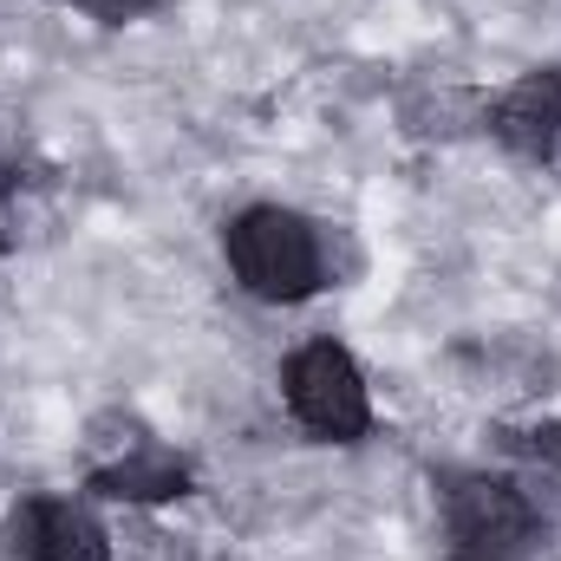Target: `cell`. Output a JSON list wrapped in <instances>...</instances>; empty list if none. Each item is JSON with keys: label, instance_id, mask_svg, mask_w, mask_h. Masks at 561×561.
<instances>
[{"label": "cell", "instance_id": "1", "mask_svg": "<svg viewBox=\"0 0 561 561\" xmlns=\"http://www.w3.org/2000/svg\"><path fill=\"white\" fill-rule=\"evenodd\" d=\"M333 229L307 222L300 209H280V203H255L229 222V268L236 280L255 294V300H275L294 307L307 294H320L327 280H340L333 262Z\"/></svg>", "mask_w": 561, "mask_h": 561}, {"label": "cell", "instance_id": "8", "mask_svg": "<svg viewBox=\"0 0 561 561\" xmlns=\"http://www.w3.org/2000/svg\"><path fill=\"white\" fill-rule=\"evenodd\" d=\"M144 437H150V431H144L131 412H105V419H92V431H85V463L105 470V463H118L125 450H138Z\"/></svg>", "mask_w": 561, "mask_h": 561}, {"label": "cell", "instance_id": "11", "mask_svg": "<svg viewBox=\"0 0 561 561\" xmlns=\"http://www.w3.org/2000/svg\"><path fill=\"white\" fill-rule=\"evenodd\" d=\"M7 229H13V176L0 170V242H7Z\"/></svg>", "mask_w": 561, "mask_h": 561}, {"label": "cell", "instance_id": "4", "mask_svg": "<svg viewBox=\"0 0 561 561\" xmlns=\"http://www.w3.org/2000/svg\"><path fill=\"white\" fill-rule=\"evenodd\" d=\"M7 549H13V561H112V536L85 503L33 496L13 510Z\"/></svg>", "mask_w": 561, "mask_h": 561}, {"label": "cell", "instance_id": "6", "mask_svg": "<svg viewBox=\"0 0 561 561\" xmlns=\"http://www.w3.org/2000/svg\"><path fill=\"white\" fill-rule=\"evenodd\" d=\"M92 483H99V496H118V503H163V496H183L190 470H183V457H170L157 437H144L138 450H125L118 463L92 470Z\"/></svg>", "mask_w": 561, "mask_h": 561}, {"label": "cell", "instance_id": "10", "mask_svg": "<svg viewBox=\"0 0 561 561\" xmlns=\"http://www.w3.org/2000/svg\"><path fill=\"white\" fill-rule=\"evenodd\" d=\"M72 7H85V13H99V20H138V13H150V0H72Z\"/></svg>", "mask_w": 561, "mask_h": 561}, {"label": "cell", "instance_id": "7", "mask_svg": "<svg viewBox=\"0 0 561 561\" xmlns=\"http://www.w3.org/2000/svg\"><path fill=\"white\" fill-rule=\"evenodd\" d=\"M490 118V105H477L470 92H424V99H412L405 105V125H412V138H463V131H477Z\"/></svg>", "mask_w": 561, "mask_h": 561}, {"label": "cell", "instance_id": "3", "mask_svg": "<svg viewBox=\"0 0 561 561\" xmlns=\"http://www.w3.org/2000/svg\"><path fill=\"white\" fill-rule=\"evenodd\" d=\"M287 412L327 444H359L373 431V392L346 346L313 340L287 359Z\"/></svg>", "mask_w": 561, "mask_h": 561}, {"label": "cell", "instance_id": "9", "mask_svg": "<svg viewBox=\"0 0 561 561\" xmlns=\"http://www.w3.org/2000/svg\"><path fill=\"white\" fill-rule=\"evenodd\" d=\"M510 437H516V457L523 463L549 470L561 483V419H542V424H529V431H510Z\"/></svg>", "mask_w": 561, "mask_h": 561}, {"label": "cell", "instance_id": "5", "mask_svg": "<svg viewBox=\"0 0 561 561\" xmlns=\"http://www.w3.org/2000/svg\"><path fill=\"white\" fill-rule=\"evenodd\" d=\"M483 125L510 144L516 157L556 163L561 157V72H529V79H516V85L490 105Z\"/></svg>", "mask_w": 561, "mask_h": 561}, {"label": "cell", "instance_id": "2", "mask_svg": "<svg viewBox=\"0 0 561 561\" xmlns=\"http://www.w3.org/2000/svg\"><path fill=\"white\" fill-rule=\"evenodd\" d=\"M444 542L450 561H523L536 542V503L510 477H450L444 483Z\"/></svg>", "mask_w": 561, "mask_h": 561}]
</instances>
